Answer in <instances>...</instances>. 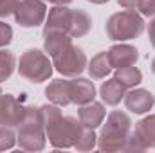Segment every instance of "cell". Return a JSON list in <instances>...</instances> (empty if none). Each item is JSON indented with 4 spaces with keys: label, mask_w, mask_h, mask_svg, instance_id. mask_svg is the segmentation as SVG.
<instances>
[{
    "label": "cell",
    "mask_w": 155,
    "mask_h": 153,
    "mask_svg": "<svg viewBox=\"0 0 155 153\" xmlns=\"http://www.w3.org/2000/svg\"><path fill=\"white\" fill-rule=\"evenodd\" d=\"M116 77L126 86V90H130V88H135V86L143 81V72H141L135 65H130V67L117 69Z\"/></svg>",
    "instance_id": "20"
},
{
    "label": "cell",
    "mask_w": 155,
    "mask_h": 153,
    "mask_svg": "<svg viewBox=\"0 0 155 153\" xmlns=\"http://www.w3.org/2000/svg\"><path fill=\"white\" fill-rule=\"evenodd\" d=\"M96 142H97V137H96L94 130L83 126V130H81V133L78 137L76 144H74V148L79 150V151H90V150L96 148Z\"/></svg>",
    "instance_id": "23"
},
{
    "label": "cell",
    "mask_w": 155,
    "mask_h": 153,
    "mask_svg": "<svg viewBox=\"0 0 155 153\" xmlns=\"http://www.w3.org/2000/svg\"><path fill=\"white\" fill-rule=\"evenodd\" d=\"M45 96L52 105L58 106H67L71 105V96H69V79H54L47 88Z\"/></svg>",
    "instance_id": "16"
},
{
    "label": "cell",
    "mask_w": 155,
    "mask_h": 153,
    "mask_svg": "<svg viewBox=\"0 0 155 153\" xmlns=\"http://www.w3.org/2000/svg\"><path fill=\"white\" fill-rule=\"evenodd\" d=\"M148 36H150V41L155 47V18L150 22V27H148Z\"/></svg>",
    "instance_id": "29"
},
{
    "label": "cell",
    "mask_w": 155,
    "mask_h": 153,
    "mask_svg": "<svg viewBox=\"0 0 155 153\" xmlns=\"http://www.w3.org/2000/svg\"><path fill=\"white\" fill-rule=\"evenodd\" d=\"M124 105L134 114H146L153 108L155 97L150 90L144 88H130L124 96Z\"/></svg>",
    "instance_id": "10"
},
{
    "label": "cell",
    "mask_w": 155,
    "mask_h": 153,
    "mask_svg": "<svg viewBox=\"0 0 155 153\" xmlns=\"http://www.w3.org/2000/svg\"><path fill=\"white\" fill-rule=\"evenodd\" d=\"M137 9L143 16H155V0H139Z\"/></svg>",
    "instance_id": "27"
},
{
    "label": "cell",
    "mask_w": 155,
    "mask_h": 153,
    "mask_svg": "<svg viewBox=\"0 0 155 153\" xmlns=\"http://www.w3.org/2000/svg\"><path fill=\"white\" fill-rule=\"evenodd\" d=\"M108 60H110L112 69H123V67L135 65L139 60V52L132 45L119 43V45H114L108 49Z\"/></svg>",
    "instance_id": "13"
},
{
    "label": "cell",
    "mask_w": 155,
    "mask_h": 153,
    "mask_svg": "<svg viewBox=\"0 0 155 153\" xmlns=\"http://www.w3.org/2000/svg\"><path fill=\"white\" fill-rule=\"evenodd\" d=\"M40 114H41V121H43V126H45V133L63 117L58 105H43V106H40Z\"/></svg>",
    "instance_id": "22"
},
{
    "label": "cell",
    "mask_w": 155,
    "mask_h": 153,
    "mask_svg": "<svg viewBox=\"0 0 155 153\" xmlns=\"http://www.w3.org/2000/svg\"><path fill=\"white\" fill-rule=\"evenodd\" d=\"M15 65H16L15 54L11 50L0 49V83L11 77V74L15 72Z\"/></svg>",
    "instance_id": "21"
},
{
    "label": "cell",
    "mask_w": 155,
    "mask_h": 153,
    "mask_svg": "<svg viewBox=\"0 0 155 153\" xmlns=\"http://www.w3.org/2000/svg\"><path fill=\"white\" fill-rule=\"evenodd\" d=\"M108 38L112 41H126L134 40L143 34L144 31V20L135 9H124L121 13H116L108 18L105 27Z\"/></svg>",
    "instance_id": "3"
},
{
    "label": "cell",
    "mask_w": 155,
    "mask_h": 153,
    "mask_svg": "<svg viewBox=\"0 0 155 153\" xmlns=\"http://www.w3.org/2000/svg\"><path fill=\"white\" fill-rule=\"evenodd\" d=\"M71 22H72V9L65 7V5H56L49 11L47 16V24L43 33H51V31H61L67 33L71 31Z\"/></svg>",
    "instance_id": "12"
},
{
    "label": "cell",
    "mask_w": 155,
    "mask_h": 153,
    "mask_svg": "<svg viewBox=\"0 0 155 153\" xmlns=\"http://www.w3.org/2000/svg\"><path fill=\"white\" fill-rule=\"evenodd\" d=\"M18 144L22 150L29 151H40L45 146V126L41 121L40 108L27 106L25 115L18 124Z\"/></svg>",
    "instance_id": "2"
},
{
    "label": "cell",
    "mask_w": 155,
    "mask_h": 153,
    "mask_svg": "<svg viewBox=\"0 0 155 153\" xmlns=\"http://www.w3.org/2000/svg\"><path fill=\"white\" fill-rule=\"evenodd\" d=\"M25 108L20 99H16L13 94H2L0 96V124L15 128L20 124V121L25 115Z\"/></svg>",
    "instance_id": "9"
},
{
    "label": "cell",
    "mask_w": 155,
    "mask_h": 153,
    "mask_svg": "<svg viewBox=\"0 0 155 153\" xmlns=\"http://www.w3.org/2000/svg\"><path fill=\"white\" fill-rule=\"evenodd\" d=\"M18 72L31 83H41L51 77L52 63L49 61V56L43 54L40 49H29L20 56Z\"/></svg>",
    "instance_id": "4"
},
{
    "label": "cell",
    "mask_w": 155,
    "mask_h": 153,
    "mask_svg": "<svg viewBox=\"0 0 155 153\" xmlns=\"http://www.w3.org/2000/svg\"><path fill=\"white\" fill-rule=\"evenodd\" d=\"M155 148V114L144 117L141 122H137L135 130L130 133L126 148L124 150H148Z\"/></svg>",
    "instance_id": "7"
},
{
    "label": "cell",
    "mask_w": 155,
    "mask_h": 153,
    "mask_svg": "<svg viewBox=\"0 0 155 153\" xmlns=\"http://www.w3.org/2000/svg\"><path fill=\"white\" fill-rule=\"evenodd\" d=\"M0 96H2V88H0Z\"/></svg>",
    "instance_id": "33"
},
{
    "label": "cell",
    "mask_w": 155,
    "mask_h": 153,
    "mask_svg": "<svg viewBox=\"0 0 155 153\" xmlns=\"http://www.w3.org/2000/svg\"><path fill=\"white\" fill-rule=\"evenodd\" d=\"M152 70H153V74H155V58H153V61H152Z\"/></svg>",
    "instance_id": "32"
},
{
    "label": "cell",
    "mask_w": 155,
    "mask_h": 153,
    "mask_svg": "<svg viewBox=\"0 0 155 153\" xmlns=\"http://www.w3.org/2000/svg\"><path fill=\"white\" fill-rule=\"evenodd\" d=\"M87 69H88L92 79H103V77H107L110 74V70H112V65H110V60H108V50L97 52L90 60V63H88Z\"/></svg>",
    "instance_id": "18"
},
{
    "label": "cell",
    "mask_w": 155,
    "mask_h": 153,
    "mask_svg": "<svg viewBox=\"0 0 155 153\" xmlns=\"http://www.w3.org/2000/svg\"><path fill=\"white\" fill-rule=\"evenodd\" d=\"M47 16L43 0H22L15 11V20L22 27H38Z\"/></svg>",
    "instance_id": "8"
},
{
    "label": "cell",
    "mask_w": 155,
    "mask_h": 153,
    "mask_svg": "<svg viewBox=\"0 0 155 153\" xmlns=\"http://www.w3.org/2000/svg\"><path fill=\"white\" fill-rule=\"evenodd\" d=\"M15 141H16V137H15L13 130H11L9 126L0 124V151L11 150V148L15 146Z\"/></svg>",
    "instance_id": "24"
},
{
    "label": "cell",
    "mask_w": 155,
    "mask_h": 153,
    "mask_svg": "<svg viewBox=\"0 0 155 153\" xmlns=\"http://www.w3.org/2000/svg\"><path fill=\"white\" fill-rule=\"evenodd\" d=\"M99 92H101L103 103H107L108 106H117L126 96V86L117 77H112V79H108V81H105L101 85Z\"/></svg>",
    "instance_id": "15"
},
{
    "label": "cell",
    "mask_w": 155,
    "mask_h": 153,
    "mask_svg": "<svg viewBox=\"0 0 155 153\" xmlns=\"http://www.w3.org/2000/svg\"><path fill=\"white\" fill-rule=\"evenodd\" d=\"M52 65L65 77H76L87 69V56L78 45H67L52 56Z\"/></svg>",
    "instance_id": "5"
},
{
    "label": "cell",
    "mask_w": 155,
    "mask_h": 153,
    "mask_svg": "<svg viewBox=\"0 0 155 153\" xmlns=\"http://www.w3.org/2000/svg\"><path fill=\"white\" fill-rule=\"evenodd\" d=\"M20 0H0V18H7L9 15H15Z\"/></svg>",
    "instance_id": "25"
},
{
    "label": "cell",
    "mask_w": 155,
    "mask_h": 153,
    "mask_svg": "<svg viewBox=\"0 0 155 153\" xmlns=\"http://www.w3.org/2000/svg\"><path fill=\"white\" fill-rule=\"evenodd\" d=\"M69 96H71V103L74 105H87L90 101H94L96 97V86L90 79L85 77H72L69 79Z\"/></svg>",
    "instance_id": "11"
},
{
    "label": "cell",
    "mask_w": 155,
    "mask_h": 153,
    "mask_svg": "<svg viewBox=\"0 0 155 153\" xmlns=\"http://www.w3.org/2000/svg\"><path fill=\"white\" fill-rule=\"evenodd\" d=\"M132 130L130 117L121 112L114 110L107 115V122L103 124L101 135L97 137V148L103 151H121L126 148L128 137Z\"/></svg>",
    "instance_id": "1"
},
{
    "label": "cell",
    "mask_w": 155,
    "mask_h": 153,
    "mask_svg": "<svg viewBox=\"0 0 155 153\" xmlns=\"http://www.w3.org/2000/svg\"><path fill=\"white\" fill-rule=\"evenodd\" d=\"M13 40V29L11 25H7L5 22H0V49H4L5 45H9Z\"/></svg>",
    "instance_id": "26"
},
{
    "label": "cell",
    "mask_w": 155,
    "mask_h": 153,
    "mask_svg": "<svg viewBox=\"0 0 155 153\" xmlns=\"http://www.w3.org/2000/svg\"><path fill=\"white\" fill-rule=\"evenodd\" d=\"M88 2H92V4H107L108 0H88Z\"/></svg>",
    "instance_id": "31"
},
{
    "label": "cell",
    "mask_w": 155,
    "mask_h": 153,
    "mask_svg": "<svg viewBox=\"0 0 155 153\" xmlns=\"http://www.w3.org/2000/svg\"><path fill=\"white\" fill-rule=\"evenodd\" d=\"M105 117H107L105 106H103L101 103H96V101H90V103H87V105H81V108H79V112H78L79 122H81L85 128H90V130H94V128H97L99 124H103Z\"/></svg>",
    "instance_id": "14"
},
{
    "label": "cell",
    "mask_w": 155,
    "mask_h": 153,
    "mask_svg": "<svg viewBox=\"0 0 155 153\" xmlns=\"http://www.w3.org/2000/svg\"><path fill=\"white\" fill-rule=\"evenodd\" d=\"M43 47H45V52L52 58L54 54H58L61 49H65L67 45H71V36L67 33H61V31H51V33H43Z\"/></svg>",
    "instance_id": "17"
},
{
    "label": "cell",
    "mask_w": 155,
    "mask_h": 153,
    "mask_svg": "<svg viewBox=\"0 0 155 153\" xmlns=\"http://www.w3.org/2000/svg\"><path fill=\"white\" fill-rule=\"evenodd\" d=\"M81 130H83V124L79 122V119L67 115V117H61L47 132V137L54 148H71L76 144Z\"/></svg>",
    "instance_id": "6"
},
{
    "label": "cell",
    "mask_w": 155,
    "mask_h": 153,
    "mask_svg": "<svg viewBox=\"0 0 155 153\" xmlns=\"http://www.w3.org/2000/svg\"><path fill=\"white\" fill-rule=\"evenodd\" d=\"M92 27V18L81 11V9H72V22H71V31H69V36L71 38H79V36H85Z\"/></svg>",
    "instance_id": "19"
},
{
    "label": "cell",
    "mask_w": 155,
    "mask_h": 153,
    "mask_svg": "<svg viewBox=\"0 0 155 153\" xmlns=\"http://www.w3.org/2000/svg\"><path fill=\"white\" fill-rule=\"evenodd\" d=\"M47 2H51V4H56V5H67V4H71L72 0H47Z\"/></svg>",
    "instance_id": "30"
},
{
    "label": "cell",
    "mask_w": 155,
    "mask_h": 153,
    "mask_svg": "<svg viewBox=\"0 0 155 153\" xmlns=\"http://www.w3.org/2000/svg\"><path fill=\"white\" fill-rule=\"evenodd\" d=\"M117 4H119L123 9H137L139 0H117Z\"/></svg>",
    "instance_id": "28"
}]
</instances>
